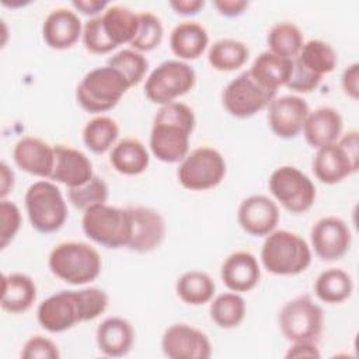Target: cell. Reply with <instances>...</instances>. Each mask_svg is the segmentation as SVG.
Wrapping results in <instances>:
<instances>
[{"instance_id":"1","label":"cell","mask_w":359,"mask_h":359,"mask_svg":"<svg viewBox=\"0 0 359 359\" xmlns=\"http://www.w3.org/2000/svg\"><path fill=\"white\" fill-rule=\"evenodd\" d=\"M107 307L108 294L102 289L60 290L38 306L36 318L43 330L63 332L80 323L95 320Z\"/></svg>"},{"instance_id":"2","label":"cell","mask_w":359,"mask_h":359,"mask_svg":"<svg viewBox=\"0 0 359 359\" xmlns=\"http://www.w3.org/2000/svg\"><path fill=\"white\" fill-rule=\"evenodd\" d=\"M195 114L184 102L174 101L157 111L149 146L154 157L163 163H181L189 153V139L195 129Z\"/></svg>"},{"instance_id":"3","label":"cell","mask_w":359,"mask_h":359,"mask_svg":"<svg viewBox=\"0 0 359 359\" xmlns=\"http://www.w3.org/2000/svg\"><path fill=\"white\" fill-rule=\"evenodd\" d=\"M262 266L273 275L290 276L304 272L311 264L307 241L289 230H273L261 248Z\"/></svg>"},{"instance_id":"4","label":"cell","mask_w":359,"mask_h":359,"mask_svg":"<svg viewBox=\"0 0 359 359\" xmlns=\"http://www.w3.org/2000/svg\"><path fill=\"white\" fill-rule=\"evenodd\" d=\"M50 272L60 280L80 286L98 278L102 261L98 251L87 243L65 241L55 245L48 258Z\"/></svg>"},{"instance_id":"5","label":"cell","mask_w":359,"mask_h":359,"mask_svg":"<svg viewBox=\"0 0 359 359\" xmlns=\"http://www.w3.org/2000/svg\"><path fill=\"white\" fill-rule=\"evenodd\" d=\"M130 88L121 72L111 66L90 70L79 83L76 90L77 102L91 114H101L112 109Z\"/></svg>"},{"instance_id":"6","label":"cell","mask_w":359,"mask_h":359,"mask_svg":"<svg viewBox=\"0 0 359 359\" xmlns=\"http://www.w3.org/2000/svg\"><path fill=\"white\" fill-rule=\"evenodd\" d=\"M81 227L90 240L107 248L128 247L132 236V219L128 208L107 203L84 210Z\"/></svg>"},{"instance_id":"7","label":"cell","mask_w":359,"mask_h":359,"mask_svg":"<svg viewBox=\"0 0 359 359\" xmlns=\"http://www.w3.org/2000/svg\"><path fill=\"white\" fill-rule=\"evenodd\" d=\"M359 168V132L349 130L335 143L317 149L313 172L318 181L334 185L355 174Z\"/></svg>"},{"instance_id":"8","label":"cell","mask_w":359,"mask_h":359,"mask_svg":"<svg viewBox=\"0 0 359 359\" xmlns=\"http://www.w3.org/2000/svg\"><path fill=\"white\" fill-rule=\"evenodd\" d=\"M25 210L31 226L39 233H53L63 227L69 212L60 189L50 181H36L25 192Z\"/></svg>"},{"instance_id":"9","label":"cell","mask_w":359,"mask_h":359,"mask_svg":"<svg viewBox=\"0 0 359 359\" xmlns=\"http://www.w3.org/2000/svg\"><path fill=\"white\" fill-rule=\"evenodd\" d=\"M278 323L287 341L317 344L324 328V311L310 296L302 294L283 304Z\"/></svg>"},{"instance_id":"10","label":"cell","mask_w":359,"mask_h":359,"mask_svg":"<svg viewBox=\"0 0 359 359\" xmlns=\"http://www.w3.org/2000/svg\"><path fill=\"white\" fill-rule=\"evenodd\" d=\"M196 81L195 70L184 60H165L146 79L144 95L158 105L174 102L189 93Z\"/></svg>"},{"instance_id":"11","label":"cell","mask_w":359,"mask_h":359,"mask_svg":"<svg viewBox=\"0 0 359 359\" xmlns=\"http://www.w3.org/2000/svg\"><path fill=\"white\" fill-rule=\"evenodd\" d=\"M226 175V160L213 147L201 146L188 153L180 163L177 177L189 191H206L217 187Z\"/></svg>"},{"instance_id":"12","label":"cell","mask_w":359,"mask_h":359,"mask_svg":"<svg viewBox=\"0 0 359 359\" xmlns=\"http://www.w3.org/2000/svg\"><path fill=\"white\" fill-rule=\"evenodd\" d=\"M268 187L273 198L292 213H304L316 202V185L299 168L282 165L272 171Z\"/></svg>"},{"instance_id":"13","label":"cell","mask_w":359,"mask_h":359,"mask_svg":"<svg viewBox=\"0 0 359 359\" xmlns=\"http://www.w3.org/2000/svg\"><path fill=\"white\" fill-rule=\"evenodd\" d=\"M275 90L259 84L248 70L233 79L223 90L222 101L226 111L238 119H245L266 108L276 97Z\"/></svg>"},{"instance_id":"14","label":"cell","mask_w":359,"mask_h":359,"mask_svg":"<svg viewBox=\"0 0 359 359\" xmlns=\"http://www.w3.org/2000/svg\"><path fill=\"white\" fill-rule=\"evenodd\" d=\"M310 241L320 259L337 261L349 251L352 233L342 219L337 216H325L313 224Z\"/></svg>"},{"instance_id":"15","label":"cell","mask_w":359,"mask_h":359,"mask_svg":"<svg viewBox=\"0 0 359 359\" xmlns=\"http://www.w3.org/2000/svg\"><path fill=\"white\" fill-rule=\"evenodd\" d=\"M161 349L170 359H208L212 356V344L208 335L184 323L172 324L164 331Z\"/></svg>"},{"instance_id":"16","label":"cell","mask_w":359,"mask_h":359,"mask_svg":"<svg viewBox=\"0 0 359 359\" xmlns=\"http://www.w3.org/2000/svg\"><path fill=\"white\" fill-rule=\"evenodd\" d=\"M309 112L307 102L299 95L275 97L268 105V123L278 137L293 139L302 133Z\"/></svg>"},{"instance_id":"17","label":"cell","mask_w":359,"mask_h":359,"mask_svg":"<svg viewBox=\"0 0 359 359\" xmlns=\"http://www.w3.org/2000/svg\"><path fill=\"white\" fill-rule=\"evenodd\" d=\"M132 219V236L126 248L146 254L154 251L165 237V222L163 216L146 206H128Z\"/></svg>"},{"instance_id":"18","label":"cell","mask_w":359,"mask_h":359,"mask_svg":"<svg viewBox=\"0 0 359 359\" xmlns=\"http://www.w3.org/2000/svg\"><path fill=\"white\" fill-rule=\"evenodd\" d=\"M280 219L276 202L265 195H251L238 206L237 220L241 229L254 237H266Z\"/></svg>"},{"instance_id":"19","label":"cell","mask_w":359,"mask_h":359,"mask_svg":"<svg viewBox=\"0 0 359 359\" xmlns=\"http://www.w3.org/2000/svg\"><path fill=\"white\" fill-rule=\"evenodd\" d=\"M13 158L22 171L41 178H50L55 165V147L39 137L24 136L15 143Z\"/></svg>"},{"instance_id":"20","label":"cell","mask_w":359,"mask_h":359,"mask_svg":"<svg viewBox=\"0 0 359 359\" xmlns=\"http://www.w3.org/2000/svg\"><path fill=\"white\" fill-rule=\"evenodd\" d=\"M53 147L55 165L50 180L67 188H74L86 184L95 175L91 160L83 151L65 144H56Z\"/></svg>"},{"instance_id":"21","label":"cell","mask_w":359,"mask_h":359,"mask_svg":"<svg viewBox=\"0 0 359 359\" xmlns=\"http://www.w3.org/2000/svg\"><path fill=\"white\" fill-rule=\"evenodd\" d=\"M81 35V21L70 8L60 7L52 10L42 24V36L45 43L56 50L72 48Z\"/></svg>"},{"instance_id":"22","label":"cell","mask_w":359,"mask_h":359,"mask_svg":"<svg viewBox=\"0 0 359 359\" xmlns=\"http://www.w3.org/2000/svg\"><path fill=\"white\" fill-rule=\"evenodd\" d=\"M220 276L226 287L236 293L252 290L261 278V268L254 254L236 251L222 264Z\"/></svg>"},{"instance_id":"23","label":"cell","mask_w":359,"mask_h":359,"mask_svg":"<svg viewBox=\"0 0 359 359\" xmlns=\"http://www.w3.org/2000/svg\"><path fill=\"white\" fill-rule=\"evenodd\" d=\"M342 128L341 114L335 108L321 107L309 112L302 132L311 147L320 149L335 143L342 135Z\"/></svg>"},{"instance_id":"24","label":"cell","mask_w":359,"mask_h":359,"mask_svg":"<svg viewBox=\"0 0 359 359\" xmlns=\"http://www.w3.org/2000/svg\"><path fill=\"white\" fill-rule=\"evenodd\" d=\"M95 339L98 349L111 358H119L129 353L135 342V330L132 324L122 317H108L97 327Z\"/></svg>"},{"instance_id":"25","label":"cell","mask_w":359,"mask_h":359,"mask_svg":"<svg viewBox=\"0 0 359 359\" xmlns=\"http://www.w3.org/2000/svg\"><path fill=\"white\" fill-rule=\"evenodd\" d=\"M36 300V285L31 276L13 272L1 276V300L0 306L11 314L25 313Z\"/></svg>"},{"instance_id":"26","label":"cell","mask_w":359,"mask_h":359,"mask_svg":"<svg viewBox=\"0 0 359 359\" xmlns=\"http://www.w3.org/2000/svg\"><path fill=\"white\" fill-rule=\"evenodd\" d=\"M209 35L205 27L196 21L177 24L170 35V48L180 60H195L208 48Z\"/></svg>"},{"instance_id":"27","label":"cell","mask_w":359,"mask_h":359,"mask_svg":"<svg viewBox=\"0 0 359 359\" xmlns=\"http://www.w3.org/2000/svg\"><path fill=\"white\" fill-rule=\"evenodd\" d=\"M248 72L259 84L278 91L279 87L287 84L293 73V59L280 57L265 50L255 57Z\"/></svg>"},{"instance_id":"28","label":"cell","mask_w":359,"mask_h":359,"mask_svg":"<svg viewBox=\"0 0 359 359\" xmlns=\"http://www.w3.org/2000/svg\"><path fill=\"white\" fill-rule=\"evenodd\" d=\"M109 161L123 175H139L149 167L150 156L139 139L126 137L112 147Z\"/></svg>"},{"instance_id":"29","label":"cell","mask_w":359,"mask_h":359,"mask_svg":"<svg viewBox=\"0 0 359 359\" xmlns=\"http://www.w3.org/2000/svg\"><path fill=\"white\" fill-rule=\"evenodd\" d=\"M107 36L118 46L130 43L139 27V14L123 6H108L101 15Z\"/></svg>"},{"instance_id":"30","label":"cell","mask_w":359,"mask_h":359,"mask_svg":"<svg viewBox=\"0 0 359 359\" xmlns=\"http://www.w3.org/2000/svg\"><path fill=\"white\" fill-rule=\"evenodd\" d=\"M353 282L348 272L341 268L323 271L314 282V293L323 303L339 304L351 297Z\"/></svg>"},{"instance_id":"31","label":"cell","mask_w":359,"mask_h":359,"mask_svg":"<svg viewBox=\"0 0 359 359\" xmlns=\"http://www.w3.org/2000/svg\"><path fill=\"white\" fill-rule=\"evenodd\" d=\"M175 292L184 303L191 306H202L213 299L216 285L206 272L188 271L178 278Z\"/></svg>"},{"instance_id":"32","label":"cell","mask_w":359,"mask_h":359,"mask_svg":"<svg viewBox=\"0 0 359 359\" xmlns=\"http://www.w3.org/2000/svg\"><path fill=\"white\" fill-rule=\"evenodd\" d=\"M248 46L233 38H223L216 41L208 52L210 66L219 72H233L245 65L248 60Z\"/></svg>"},{"instance_id":"33","label":"cell","mask_w":359,"mask_h":359,"mask_svg":"<svg viewBox=\"0 0 359 359\" xmlns=\"http://www.w3.org/2000/svg\"><path fill=\"white\" fill-rule=\"evenodd\" d=\"M119 126L115 119L98 115L90 119L83 129V142L94 154H102L116 144Z\"/></svg>"},{"instance_id":"34","label":"cell","mask_w":359,"mask_h":359,"mask_svg":"<svg viewBox=\"0 0 359 359\" xmlns=\"http://www.w3.org/2000/svg\"><path fill=\"white\" fill-rule=\"evenodd\" d=\"M294 60L311 73L323 77L335 69L337 53L328 42L321 39H310L303 43Z\"/></svg>"},{"instance_id":"35","label":"cell","mask_w":359,"mask_h":359,"mask_svg":"<svg viewBox=\"0 0 359 359\" xmlns=\"http://www.w3.org/2000/svg\"><path fill=\"white\" fill-rule=\"evenodd\" d=\"M266 42L269 46V52L286 57V59H294L303 43V32L302 29L289 21H280L272 25V28L268 32Z\"/></svg>"},{"instance_id":"36","label":"cell","mask_w":359,"mask_h":359,"mask_svg":"<svg viewBox=\"0 0 359 359\" xmlns=\"http://www.w3.org/2000/svg\"><path fill=\"white\" fill-rule=\"evenodd\" d=\"M245 302L236 292H224L216 296L210 303V318L220 328H234L245 317Z\"/></svg>"},{"instance_id":"37","label":"cell","mask_w":359,"mask_h":359,"mask_svg":"<svg viewBox=\"0 0 359 359\" xmlns=\"http://www.w3.org/2000/svg\"><path fill=\"white\" fill-rule=\"evenodd\" d=\"M107 65L121 72L130 87L137 86L143 80L149 67L147 59L135 49H122L114 53Z\"/></svg>"},{"instance_id":"38","label":"cell","mask_w":359,"mask_h":359,"mask_svg":"<svg viewBox=\"0 0 359 359\" xmlns=\"http://www.w3.org/2000/svg\"><path fill=\"white\" fill-rule=\"evenodd\" d=\"M108 185L107 182L94 175L90 181L80 187L67 188V199L69 202L79 210H87L88 208L100 203H107L108 199Z\"/></svg>"},{"instance_id":"39","label":"cell","mask_w":359,"mask_h":359,"mask_svg":"<svg viewBox=\"0 0 359 359\" xmlns=\"http://www.w3.org/2000/svg\"><path fill=\"white\" fill-rule=\"evenodd\" d=\"M163 34V24L156 14L149 11L139 13V27L130 46L140 53L150 52L161 43Z\"/></svg>"},{"instance_id":"40","label":"cell","mask_w":359,"mask_h":359,"mask_svg":"<svg viewBox=\"0 0 359 359\" xmlns=\"http://www.w3.org/2000/svg\"><path fill=\"white\" fill-rule=\"evenodd\" d=\"M83 43L84 48L95 55H104L109 53L116 48V45L107 36L102 22H101V15L91 17L87 20L83 25Z\"/></svg>"},{"instance_id":"41","label":"cell","mask_w":359,"mask_h":359,"mask_svg":"<svg viewBox=\"0 0 359 359\" xmlns=\"http://www.w3.org/2000/svg\"><path fill=\"white\" fill-rule=\"evenodd\" d=\"M0 247L6 248L21 227V212L17 203L7 199L0 201Z\"/></svg>"},{"instance_id":"42","label":"cell","mask_w":359,"mask_h":359,"mask_svg":"<svg viewBox=\"0 0 359 359\" xmlns=\"http://www.w3.org/2000/svg\"><path fill=\"white\" fill-rule=\"evenodd\" d=\"M22 359H59L60 352L57 345L42 335H34L22 346Z\"/></svg>"},{"instance_id":"43","label":"cell","mask_w":359,"mask_h":359,"mask_svg":"<svg viewBox=\"0 0 359 359\" xmlns=\"http://www.w3.org/2000/svg\"><path fill=\"white\" fill-rule=\"evenodd\" d=\"M323 77L311 73L310 70H307L306 67H303L300 63H297L294 59H293V73L286 84L287 88H290L292 91H296V93H311L314 91L318 84L321 83Z\"/></svg>"},{"instance_id":"44","label":"cell","mask_w":359,"mask_h":359,"mask_svg":"<svg viewBox=\"0 0 359 359\" xmlns=\"http://www.w3.org/2000/svg\"><path fill=\"white\" fill-rule=\"evenodd\" d=\"M341 84H342L344 93L349 98L356 101L359 97V65L358 63H352L344 70L341 77Z\"/></svg>"},{"instance_id":"45","label":"cell","mask_w":359,"mask_h":359,"mask_svg":"<svg viewBox=\"0 0 359 359\" xmlns=\"http://www.w3.org/2000/svg\"><path fill=\"white\" fill-rule=\"evenodd\" d=\"M213 7L217 10L220 15L224 17H237L245 11L248 7V1L245 0H216L213 1Z\"/></svg>"},{"instance_id":"46","label":"cell","mask_w":359,"mask_h":359,"mask_svg":"<svg viewBox=\"0 0 359 359\" xmlns=\"http://www.w3.org/2000/svg\"><path fill=\"white\" fill-rule=\"evenodd\" d=\"M320 352L316 342H293V345L285 353V358H320Z\"/></svg>"},{"instance_id":"47","label":"cell","mask_w":359,"mask_h":359,"mask_svg":"<svg viewBox=\"0 0 359 359\" xmlns=\"http://www.w3.org/2000/svg\"><path fill=\"white\" fill-rule=\"evenodd\" d=\"M170 7L181 15H195L198 14L203 7V0H172L170 1Z\"/></svg>"},{"instance_id":"48","label":"cell","mask_w":359,"mask_h":359,"mask_svg":"<svg viewBox=\"0 0 359 359\" xmlns=\"http://www.w3.org/2000/svg\"><path fill=\"white\" fill-rule=\"evenodd\" d=\"M72 4L81 14L93 15V17H97L98 13L105 11L109 6L108 1H101V0H74Z\"/></svg>"},{"instance_id":"49","label":"cell","mask_w":359,"mask_h":359,"mask_svg":"<svg viewBox=\"0 0 359 359\" xmlns=\"http://www.w3.org/2000/svg\"><path fill=\"white\" fill-rule=\"evenodd\" d=\"M14 188V172L7 165L6 161L0 163V199H6V196L13 192Z\"/></svg>"}]
</instances>
